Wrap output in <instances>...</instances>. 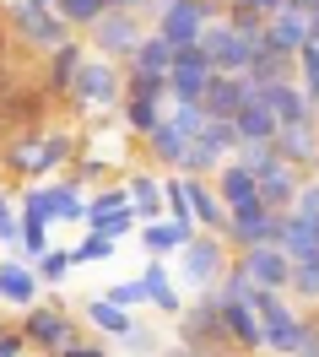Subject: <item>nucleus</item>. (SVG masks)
Segmentation results:
<instances>
[{"mask_svg":"<svg viewBox=\"0 0 319 357\" xmlns=\"http://www.w3.org/2000/svg\"><path fill=\"white\" fill-rule=\"evenodd\" d=\"M49 357H109V341L103 335H76L70 347H60V352H49Z\"/></svg>","mask_w":319,"mask_h":357,"instance_id":"48","label":"nucleus"},{"mask_svg":"<svg viewBox=\"0 0 319 357\" xmlns=\"http://www.w3.org/2000/svg\"><path fill=\"white\" fill-rule=\"evenodd\" d=\"M205 76L211 70H189V66H168V103H201Z\"/></svg>","mask_w":319,"mask_h":357,"instance_id":"34","label":"nucleus"},{"mask_svg":"<svg viewBox=\"0 0 319 357\" xmlns=\"http://www.w3.org/2000/svg\"><path fill=\"white\" fill-rule=\"evenodd\" d=\"M17 222H22V217H17V201H11L6 190H0V244H11V249H17Z\"/></svg>","mask_w":319,"mask_h":357,"instance_id":"50","label":"nucleus"},{"mask_svg":"<svg viewBox=\"0 0 319 357\" xmlns=\"http://www.w3.org/2000/svg\"><path fill=\"white\" fill-rule=\"evenodd\" d=\"M76 157V135L54 130V125H38V130H11V141L0 146V162L17 178H49L54 168H65Z\"/></svg>","mask_w":319,"mask_h":357,"instance_id":"1","label":"nucleus"},{"mask_svg":"<svg viewBox=\"0 0 319 357\" xmlns=\"http://www.w3.org/2000/svg\"><path fill=\"white\" fill-rule=\"evenodd\" d=\"M54 11H60V22H65L70 33H87V27L109 11V0H54Z\"/></svg>","mask_w":319,"mask_h":357,"instance_id":"36","label":"nucleus"},{"mask_svg":"<svg viewBox=\"0 0 319 357\" xmlns=\"http://www.w3.org/2000/svg\"><path fill=\"white\" fill-rule=\"evenodd\" d=\"M222 22L233 27V33H244V38H254L260 44V33H265V11L260 6H249V0H228V17Z\"/></svg>","mask_w":319,"mask_h":357,"instance_id":"38","label":"nucleus"},{"mask_svg":"<svg viewBox=\"0 0 319 357\" xmlns=\"http://www.w3.org/2000/svg\"><path fill=\"white\" fill-rule=\"evenodd\" d=\"M293 60H297V87H303L309 109H314V103H319V44H303Z\"/></svg>","mask_w":319,"mask_h":357,"instance_id":"40","label":"nucleus"},{"mask_svg":"<svg viewBox=\"0 0 319 357\" xmlns=\"http://www.w3.org/2000/svg\"><path fill=\"white\" fill-rule=\"evenodd\" d=\"M173 331H179V341H184V347H195V352L233 357L228 325H222V298H217V292H195V298H189V303L179 309Z\"/></svg>","mask_w":319,"mask_h":357,"instance_id":"3","label":"nucleus"},{"mask_svg":"<svg viewBox=\"0 0 319 357\" xmlns=\"http://www.w3.org/2000/svg\"><path fill=\"white\" fill-rule=\"evenodd\" d=\"M233 249L217 238V233H195L189 244L179 249V276L189 282L195 292H211L217 282H222V271H228Z\"/></svg>","mask_w":319,"mask_h":357,"instance_id":"7","label":"nucleus"},{"mask_svg":"<svg viewBox=\"0 0 319 357\" xmlns=\"http://www.w3.org/2000/svg\"><path fill=\"white\" fill-rule=\"evenodd\" d=\"M168 0H109V11H130V17H141V22L152 27V17H157Z\"/></svg>","mask_w":319,"mask_h":357,"instance_id":"51","label":"nucleus"},{"mask_svg":"<svg viewBox=\"0 0 319 357\" xmlns=\"http://www.w3.org/2000/svg\"><path fill=\"white\" fill-rule=\"evenodd\" d=\"M141 38H146V22L130 17V11H103V17L81 33V44H87L98 60H114V66H125V60L136 54Z\"/></svg>","mask_w":319,"mask_h":357,"instance_id":"6","label":"nucleus"},{"mask_svg":"<svg viewBox=\"0 0 319 357\" xmlns=\"http://www.w3.org/2000/svg\"><path fill=\"white\" fill-rule=\"evenodd\" d=\"M119 184H125V195H130V206H136L141 222H157L162 217V178L152 174V168H130Z\"/></svg>","mask_w":319,"mask_h":357,"instance_id":"23","label":"nucleus"},{"mask_svg":"<svg viewBox=\"0 0 319 357\" xmlns=\"http://www.w3.org/2000/svg\"><path fill=\"white\" fill-rule=\"evenodd\" d=\"M184 146H189V141H184V135L168 125V114L157 119V130H146V135H141V152H146V162H152V168H162V174H179Z\"/></svg>","mask_w":319,"mask_h":357,"instance_id":"22","label":"nucleus"},{"mask_svg":"<svg viewBox=\"0 0 319 357\" xmlns=\"http://www.w3.org/2000/svg\"><path fill=\"white\" fill-rule=\"evenodd\" d=\"M195 233H201L195 222H168V217L136 227V238H141V249H146V260H168V255H179V249L189 244Z\"/></svg>","mask_w":319,"mask_h":357,"instance_id":"19","label":"nucleus"},{"mask_svg":"<svg viewBox=\"0 0 319 357\" xmlns=\"http://www.w3.org/2000/svg\"><path fill=\"white\" fill-rule=\"evenodd\" d=\"M309 44H319V17H309Z\"/></svg>","mask_w":319,"mask_h":357,"instance_id":"57","label":"nucleus"},{"mask_svg":"<svg viewBox=\"0 0 319 357\" xmlns=\"http://www.w3.org/2000/svg\"><path fill=\"white\" fill-rule=\"evenodd\" d=\"M27 266H33V276H38L44 287H60V282L70 276V249H54V244H49L44 255H38V260H27Z\"/></svg>","mask_w":319,"mask_h":357,"instance_id":"39","label":"nucleus"},{"mask_svg":"<svg viewBox=\"0 0 319 357\" xmlns=\"http://www.w3.org/2000/svg\"><path fill=\"white\" fill-rule=\"evenodd\" d=\"M303 168H293V162H265L260 174H254V201L265 206V211H293V201H297V184H303Z\"/></svg>","mask_w":319,"mask_h":357,"instance_id":"13","label":"nucleus"},{"mask_svg":"<svg viewBox=\"0 0 319 357\" xmlns=\"http://www.w3.org/2000/svg\"><path fill=\"white\" fill-rule=\"evenodd\" d=\"M293 211H297V217H314V222H319V178H314V174L303 178V184H297V201H293Z\"/></svg>","mask_w":319,"mask_h":357,"instance_id":"49","label":"nucleus"},{"mask_svg":"<svg viewBox=\"0 0 319 357\" xmlns=\"http://www.w3.org/2000/svg\"><path fill=\"white\" fill-rule=\"evenodd\" d=\"M17 331L27 335V347L38 357H49V352H60V347H70L76 335H81V325H76V314L60 303V298H38L33 309H22V325Z\"/></svg>","mask_w":319,"mask_h":357,"instance_id":"5","label":"nucleus"},{"mask_svg":"<svg viewBox=\"0 0 319 357\" xmlns=\"http://www.w3.org/2000/svg\"><path fill=\"white\" fill-rule=\"evenodd\" d=\"M249 98H254V87H249V76H244V70H238V76L211 70V76H205V92H201V109H205V119H233Z\"/></svg>","mask_w":319,"mask_h":357,"instance_id":"14","label":"nucleus"},{"mask_svg":"<svg viewBox=\"0 0 319 357\" xmlns=\"http://www.w3.org/2000/svg\"><path fill=\"white\" fill-rule=\"evenodd\" d=\"M168 125H173L184 141H201V130H205V109H201V103H168Z\"/></svg>","mask_w":319,"mask_h":357,"instance_id":"42","label":"nucleus"},{"mask_svg":"<svg viewBox=\"0 0 319 357\" xmlns=\"http://www.w3.org/2000/svg\"><path fill=\"white\" fill-rule=\"evenodd\" d=\"M201 11H195V0H168L157 17H152V33L157 38H168V44H201Z\"/></svg>","mask_w":319,"mask_h":357,"instance_id":"16","label":"nucleus"},{"mask_svg":"<svg viewBox=\"0 0 319 357\" xmlns=\"http://www.w3.org/2000/svg\"><path fill=\"white\" fill-rule=\"evenodd\" d=\"M201 49L211 54V70H222V76H238V70L249 66V54H254V38L233 33L228 22H205V27H201Z\"/></svg>","mask_w":319,"mask_h":357,"instance_id":"10","label":"nucleus"},{"mask_svg":"<svg viewBox=\"0 0 319 357\" xmlns=\"http://www.w3.org/2000/svg\"><path fill=\"white\" fill-rule=\"evenodd\" d=\"M222 325H228L233 357H254V352H265V341H260V314H254L249 303H238V298H222Z\"/></svg>","mask_w":319,"mask_h":357,"instance_id":"18","label":"nucleus"},{"mask_svg":"<svg viewBox=\"0 0 319 357\" xmlns=\"http://www.w3.org/2000/svg\"><path fill=\"white\" fill-rule=\"evenodd\" d=\"M287 298H297V303L319 309V255H309V260H293V282H287Z\"/></svg>","mask_w":319,"mask_h":357,"instance_id":"33","label":"nucleus"},{"mask_svg":"<svg viewBox=\"0 0 319 357\" xmlns=\"http://www.w3.org/2000/svg\"><path fill=\"white\" fill-rule=\"evenodd\" d=\"M281 249H287V260H309V255H319V222H314V217H297V211H287Z\"/></svg>","mask_w":319,"mask_h":357,"instance_id":"29","label":"nucleus"},{"mask_svg":"<svg viewBox=\"0 0 319 357\" xmlns=\"http://www.w3.org/2000/svg\"><path fill=\"white\" fill-rule=\"evenodd\" d=\"M6 141H11V130H6V125H0V146H6Z\"/></svg>","mask_w":319,"mask_h":357,"instance_id":"58","label":"nucleus"},{"mask_svg":"<svg viewBox=\"0 0 319 357\" xmlns=\"http://www.w3.org/2000/svg\"><path fill=\"white\" fill-rule=\"evenodd\" d=\"M119 98H125V82H119V66L114 60H98V54H87V66L76 70V82H70V98L65 109L81 119V114H109L119 109Z\"/></svg>","mask_w":319,"mask_h":357,"instance_id":"4","label":"nucleus"},{"mask_svg":"<svg viewBox=\"0 0 319 357\" xmlns=\"http://www.w3.org/2000/svg\"><path fill=\"white\" fill-rule=\"evenodd\" d=\"M44 195H49L54 222H70V227H76L81 217H87V195H81V184H70V178H49Z\"/></svg>","mask_w":319,"mask_h":357,"instance_id":"28","label":"nucleus"},{"mask_svg":"<svg viewBox=\"0 0 319 357\" xmlns=\"http://www.w3.org/2000/svg\"><path fill=\"white\" fill-rule=\"evenodd\" d=\"M211 190H217V201L222 206H244V201H254V174L244 168V162H222L217 174H211Z\"/></svg>","mask_w":319,"mask_h":357,"instance_id":"26","label":"nucleus"},{"mask_svg":"<svg viewBox=\"0 0 319 357\" xmlns=\"http://www.w3.org/2000/svg\"><path fill=\"white\" fill-rule=\"evenodd\" d=\"M168 114V103H146V98H119V119H125V130L130 135H146L157 130V119Z\"/></svg>","mask_w":319,"mask_h":357,"instance_id":"32","label":"nucleus"},{"mask_svg":"<svg viewBox=\"0 0 319 357\" xmlns=\"http://www.w3.org/2000/svg\"><path fill=\"white\" fill-rule=\"evenodd\" d=\"M233 260L244 266V276L254 287H265V292H287V282H293V260H287L281 244H249V249H238Z\"/></svg>","mask_w":319,"mask_h":357,"instance_id":"8","label":"nucleus"},{"mask_svg":"<svg viewBox=\"0 0 319 357\" xmlns=\"http://www.w3.org/2000/svg\"><path fill=\"white\" fill-rule=\"evenodd\" d=\"M233 162H244L249 174H260L265 162H276V152H271V141H244V146L233 152Z\"/></svg>","mask_w":319,"mask_h":357,"instance_id":"46","label":"nucleus"},{"mask_svg":"<svg viewBox=\"0 0 319 357\" xmlns=\"http://www.w3.org/2000/svg\"><path fill=\"white\" fill-rule=\"evenodd\" d=\"M119 352H130V357H157V335H152V331H146V325L136 319V331L119 341Z\"/></svg>","mask_w":319,"mask_h":357,"instance_id":"47","label":"nucleus"},{"mask_svg":"<svg viewBox=\"0 0 319 357\" xmlns=\"http://www.w3.org/2000/svg\"><path fill=\"white\" fill-rule=\"evenodd\" d=\"M27 352V335L17 331V325H6V331H0V357H22Z\"/></svg>","mask_w":319,"mask_h":357,"instance_id":"53","label":"nucleus"},{"mask_svg":"<svg viewBox=\"0 0 319 357\" xmlns=\"http://www.w3.org/2000/svg\"><path fill=\"white\" fill-rule=\"evenodd\" d=\"M314 125H319V103H314Z\"/></svg>","mask_w":319,"mask_h":357,"instance_id":"60","label":"nucleus"},{"mask_svg":"<svg viewBox=\"0 0 319 357\" xmlns=\"http://www.w3.org/2000/svg\"><path fill=\"white\" fill-rule=\"evenodd\" d=\"M303 44H309V17H303V11H271V17H265L260 49H271V54H287V60H293Z\"/></svg>","mask_w":319,"mask_h":357,"instance_id":"17","label":"nucleus"},{"mask_svg":"<svg viewBox=\"0 0 319 357\" xmlns=\"http://www.w3.org/2000/svg\"><path fill=\"white\" fill-rule=\"evenodd\" d=\"M44 249H49V222L22 217V222H17V255H22V260H38Z\"/></svg>","mask_w":319,"mask_h":357,"instance_id":"41","label":"nucleus"},{"mask_svg":"<svg viewBox=\"0 0 319 357\" xmlns=\"http://www.w3.org/2000/svg\"><path fill=\"white\" fill-rule=\"evenodd\" d=\"M0 22L11 33V49H33V54H49V49H60L65 38H76L60 22L54 6H33V0H6L0 6Z\"/></svg>","mask_w":319,"mask_h":357,"instance_id":"2","label":"nucleus"},{"mask_svg":"<svg viewBox=\"0 0 319 357\" xmlns=\"http://www.w3.org/2000/svg\"><path fill=\"white\" fill-rule=\"evenodd\" d=\"M114 249H119V244H109V238H98V233H87L81 244L70 249V266H103V260H114Z\"/></svg>","mask_w":319,"mask_h":357,"instance_id":"44","label":"nucleus"},{"mask_svg":"<svg viewBox=\"0 0 319 357\" xmlns=\"http://www.w3.org/2000/svg\"><path fill=\"white\" fill-rule=\"evenodd\" d=\"M157 357H217V352H195V347H184V341H173V347H157Z\"/></svg>","mask_w":319,"mask_h":357,"instance_id":"54","label":"nucleus"},{"mask_svg":"<svg viewBox=\"0 0 319 357\" xmlns=\"http://www.w3.org/2000/svg\"><path fill=\"white\" fill-rule=\"evenodd\" d=\"M233 130H238V141H271V135H276V114L260 103V92L233 114Z\"/></svg>","mask_w":319,"mask_h":357,"instance_id":"30","label":"nucleus"},{"mask_svg":"<svg viewBox=\"0 0 319 357\" xmlns=\"http://www.w3.org/2000/svg\"><path fill=\"white\" fill-rule=\"evenodd\" d=\"M33 6H54V0H33Z\"/></svg>","mask_w":319,"mask_h":357,"instance_id":"59","label":"nucleus"},{"mask_svg":"<svg viewBox=\"0 0 319 357\" xmlns=\"http://www.w3.org/2000/svg\"><path fill=\"white\" fill-rule=\"evenodd\" d=\"M81 319H87L103 341H125V335L136 331V314H130V309H114L109 298H87V303H81Z\"/></svg>","mask_w":319,"mask_h":357,"instance_id":"24","label":"nucleus"},{"mask_svg":"<svg viewBox=\"0 0 319 357\" xmlns=\"http://www.w3.org/2000/svg\"><path fill=\"white\" fill-rule=\"evenodd\" d=\"M271 152L281 157V162L303 168V174H314V162H319V125H314V114H309V119H293V125H276Z\"/></svg>","mask_w":319,"mask_h":357,"instance_id":"11","label":"nucleus"},{"mask_svg":"<svg viewBox=\"0 0 319 357\" xmlns=\"http://www.w3.org/2000/svg\"><path fill=\"white\" fill-rule=\"evenodd\" d=\"M119 82H125V98L168 103V76H152V70H125V66H119Z\"/></svg>","mask_w":319,"mask_h":357,"instance_id":"35","label":"nucleus"},{"mask_svg":"<svg viewBox=\"0 0 319 357\" xmlns=\"http://www.w3.org/2000/svg\"><path fill=\"white\" fill-rule=\"evenodd\" d=\"M254 92H260V103L276 114V125H293V119H309V114H314L297 82H271V87H254Z\"/></svg>","mask_w":319,"mask_h":357,"instance_id":"25","label":"nucleus"},{"mask_svg":"<svg viewBox=\"0 0 319 357\" xmlns=\"http://www.w3.org/2000/svg\"><path fill=\"white\" fill-rule=\"evenodd\" d=\"M179 184H184V201H189V217H195V227L222 238V227H228V206L217 201L211 178H184V174H179Z\"/></svg>","mask_w":319,"mask_h":357,"instance_id":"20","label":"nucleus"},{"mask_svg":"<svg viewBox=\"0 0 319 357\" xmlns=\"http://www.w3.org/2000/svg\"><path fill=\"white\" fill-rule=\"evenodd\" d=\"M44 298V282L33 276V266H27L22 255H6L0 260V303H11V309H33Z\"/></svg>","mask_w":319,"mask_h":357,"instance_id":"15","label":"nucleus"},{"mask_svg":"<svg viewBox=\"0 0 319 357\" xmlns=\"http://www.w3.org/2000/svg\"><path fill=\"white\" fill-rule=\"evenodd\" d=\"M222 162H228V157H217L205 141H189V146H184V157H179V174H184V178H211Z\"/></svg>","mask_w":319,"mask_h":357,"instance_id":"37","label":"nucleus"},{"mask_svg":"<svg viewBox=\"0 0 319 357\" xmlns=\"http://www.w3.org/2000/svg\"><path fill=\"white\" fill-rule=\"evenodd\" d=\"M141 287H146V309H157L162 319H179L184 298H179V287H173L168 260H146V266H141Z\"/></svg>","mask_w":319,"mask_h":357,"instance_id":"21","label":"nucleus"},{"mask_svg":"<svg viewBox=\"0 0 319 357\" xmlns=\"http://www.w3.org/2000/svg\"><path fill=\"white\" fill-rule=\"evenodd\" d=\"M17 82H22V76H17V70H11V66H0V103H6V92L17 87Z\"/></svg>","mask_w":319,"mask_h":357,"instance_id":"55","label":"nucleus"},{"mask_svg":"<svg viewBox=\"0 0 319 357\" xmlns=\"http://www.w3.org/2000/svg\"><path fill=\"white\" fill-rule=\"evenodd\" d=\"M81 227L98 233V238H109V244H125V238L141 227V217H136V206H119V211H87Z\"/></svg>","mask_w":319,"mask_h":357,"instance_id":"27","label":"nucleus"},{"mask_svg":"<svg viewBox=\"0 0 319 357\" xmlns=\"http://www.w3.org/2000/svg\"><path fill=\"white\" fill-rule=\"evenodd\" d=\"M49 114H54V98L33 82H17L0 103V125L6 130H38V125H49Z\"/></svg>","mask_w":319,"mask_h":357,"instance_id":"9","label":"nucleus"},{"mask_svg":"<svg viewBox=\"0 0 319 357\" xmlns=\"http://www.w3.org/2000/svg\"><path fill=\"white\" fill-rule=\"evenodd\" d=\"M173 66H189V70H211V54L201 44H179L173 49Z\"/></svg>","mask_w":319,"mask_h":357,"instance_id":"52","label":"nucleus"},{"mask_svg":"<svg viewBox=\"0 0 319 357\" xmlns=\"http://www.w3.org/2000/svg\"><path fill=\"white\" fill-rule=\"evenodd\" d=\"M201 141L211 146L217 157H233L244 141H238V130H233V119H205V130H201Z\"/></svg>","mask_w":319,"mask_h":357,"instance_id":"43","label":"nucleus"},{"mask_svg":"<svg viewBox=\"0 0 319 357\" xmlns=\"http://www.w3.org/2000/svg\"><path fill=\"white\" fill-rule=\"evenodd\" d=\"M11 54H17V49H11V33H6V22H0V66H11Z\"/></svg>","mask_w":319,"mask_h":357,"instance_id":"56","label":"nucleus"},{"mask_svg":"<svg viewBox=\"0 0 319 357\" xmlns=\"http://www.w3.org/2000/svg\"><path fill=\"white\" fill-rule=\"evenodd\" d=\"M103 298H109L114 309H146V287H141V276H130V282H114Z\"/></svg>","mask_w":319,"mask_h":357,"instance_id":"45","label":"nucleus"},{"mask_svg":"<svg viewBox=\"0 0 319 357\" xmlns=\"http://www.w3.org/2000/svg\"><path fill=\"white\" fill-rule=\"evenodd\" d=\"M168 66H173V44H168V38H157V33L146 27V38H141L136 54L125 60V70H152V76H168Z\"/></svg>","mask_w":319,"mask_h":357,"instance_id":"31","label":"nucleus"},{"mask_svg":"<svg viewBox=\"0 0 319 357\" xmlns=\"http://www.w3.org/2000/svg\"><path fill=\"white\" fill-rule=\"evenodd\" d=\"M87 54H92V49L81 44V33H76V38H65L60 49H49V54H44V82H38V87H44L54 103H65V98H70V82H76V70L87 66Z\"/></svg>","mask_w":319,"mask_h":357,"instance_id":"12","label":"nucleus"}]
</instances>
